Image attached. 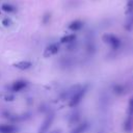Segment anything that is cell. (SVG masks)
<instances>
[{
  "label": "cell",
  "instance_id": "cell-5",
  "mask_svg": "<svg viewBox=\"0 0 133 133\" xmlns=\"http://www.w3.org/2000/svg\"><path fill=\"white\" fill-rule=\"evenodd\" d=\"M58 50H59L58 44H51V45H49V46L46 48L45 53H44V56H45V57H49V56H51V55H54V54H56V53L58 52Z\"/></svg>",
  "mask_w": 133,
  "mask_h": 133
},
{
  "label": "cell",
  "instance_id": "cell-11",
  "mask_svg": "<svg viewBox=\"0 0 133 133\" xmlns=\"http://www.w3.org/2000/svg\"><path fill=\"white\" fill-rule=\"evenodd\" d=\"M76 41V35L75 34H69V35H64L60 38V43L61 44H71L74 43Z\"/></svg>",
  "mask_w": 133,
  "mask_h": 133
},
{
  "label": "cell",
  "instance_id": "cell-12",
  "mask_svg": "<svg viewBox=\"0 0 133 133\" xmlns=\"http://www.w3.org/2000/svg\"><path fill=\"white\" fill-rule=\"evenodd\" d=\"M127 117H128V118H133V97L129 100V103H128Z\"/></svg>",
  "mask_w": 133,
  "mask_h": 133
},
{
  "label": "cell",
  "instance_id": "cell-10",
  "mask_svg": "<svg viewBox=\"0 0 133 133\" xmlns=\"http://www.w3.org/2000/svg\"><path fill=\"white\" fill-rule=\"evenodd\" d=\"M125 29L127 31H131L133 29V12L127 15V19L125 22Z\"/></svg>",
  "mask_w": 133,
  "mask_h": 133
},
{
  "label": "cell",
  "instance_id": "cell-3",
  "mask_svg": "<svg viewBox=\"0 0 133 133\" xmlns=\"http://www.w3.org/2000/svg\"><path fill=\"white\" fill-rule=\"evenodd\" d=\"M54 117H55L54 116V113H49L46 116V118L44 119V122L42 123V125L39 127V130H38V133H47L48 130L50 129L53 121H54Z\"/></svg>",
  "mask_w": 133,
  "mask_h": 133
},
{
  "label": "cell",
  "instance_id": "cell-14",
  "mask_svg": "<svg viewBox=\"0 0 133 133\" xmlns=\"http://www.w3.org/2000/svg\"><path fill=\"white\" fill-rule=\"evenodd\" d=\"M2 10H4L5 12H14V11H16V7L11 4H3Z\"/></svg>",
  "mask_w": 133,
  "mask_h": 133
},
{
  "label": "cell",
  "instance_id": "cell-8",
  "mask_svg": "<svg viewBox=\"0 0 133 133\" xmlns=\"http://www.w3.org/2000/svg\"><path fill=\"white\" fill-rule=\"evenodd\" d=\"M88 129V124L87 123H82L74 127L71 131V133H85V131Z\"/></svg>",
  "mask_w": 133,
  "mask_h": 133
},
{
  "label": "cell",
  "instance_id": "cell-2",
  "mask_svg": "<svg viewBox=\"0 0 133 133\" xmlns=\"http://www.w3.org/2000/svg\"><path fill=\"white\" fill-rule=\"evenodd\" d=\"M103 41L108 44L112 50H117L119 47H121V39L114 35V34H111V33H106L103 35Z\"/></svg>",
  "mask_w": 133,
  "mask_h": 133
},
{
  "label": "cell",
  "instance_id": "cell-13",
  "mask_svg": "<svg viewBox=\"0 0 133 133\" xmlns=\"http://www.w3.org/2000/svg\"><path fill=\"white\" fill-rule=\"evenodd\" d=\"M133 12V0H127L126 4V16Z\"/></svg>",
  "mask_w": 133,
  "mask_h": 133
},
{
  "label": "cell",
  "instance_id": "cell-6",
  "mask_svg": "<svg viewBox=\"0 0 133 133\" xmlns=\"http://www.w3.org/2000/svg\"><path fill=\"white\" fill-rule=\"evenodd\" d=\"M18 129L14 125L1 124L0 125V133H17Z\"/></svg>",
  "mask_w": 133,
  "mask_h": 133
},
{
  "label": "cell",
  "instance_id": "cell-7",
  "mask_svg": "<svg viewBox=\"0 0 133 133\" xmlns=\"http://www.w3.org/2000/svg\"><path fill=\"white\" fill-rule=\"evenodd\" d=\"M14 66L19 69V70H22V71H25V70H28L32 66V63L28 60H22V61H19V62H16L14 63Z\"/></svg>",
  "mask_w": 133,
  "mask_h": 133
},
{
  "label": "cell",
  "instance_id": "cell-1",
  "mask_svg": "<svg viewBox=\"0 0 133 133\" xmlns=\"http://www.w3.org/2000/svg\"><path fill=\"white\" fill-rule=\"evenodd\" d=\"M87 90V87L86 86H78L77 89L72 94V97H71V100H70V103H69V106L70 107H76L83 99L85 92Z\"/></svg>",
  "mask_w": 133,
  "mask_h": 133
},
{
  "label": "cell",
  "instance_id": "cell-19",
  "mask_svg": "<svg viewBox=\"0 0 133 133\" xmlns=\"http://www.w3.org/2000/svg\"><path fill=\"white\" fill-rule=\"evenodd\" d=\"M0 14H1V12H0Z\"/></svg>",
  "mask_w": 133,
  "mask_h": 133
},
{
  "label": "cell",
  "instance_id": "cell-18",
  "mask_svg": "<svg viewBox=\"0 0 133 133\" xmlns=\"http://www.w3.org/2000/svg\"><path fill=\"white\" fill-rule=\"evenodd\" d=\"M50 133H61V130H54V131H52Z\"/></svg>",
  "mask_w": 133,
  "mask_h": 133
},
{
  "label": "cell",
  "instance_id": "cell-4",
  "mask_svg": "<svg viewBox=\"0 0 133 133\" xmlns=\"http://www.w3.org/2000/svg\"><path fill=\"white\" fill-rule=\"evenodd\" d=\"M27 85H28L27 81H25V80H17V81L11 83L10 90L14 91V92H19V91L23 90L24 88H26Z\"/></svg>",
  "mask_w": 133,
  "mask_h": 133
},
{
  "label": "cell",
  "instance_id": "cell-15",
  "mask_svg": "<svg viewBox=\"0 0 133 133\" xmlns=\"http://www.w3.org/2000/svg\"><path fill=\"white\" fill-rule=\"evenodd\" d=\"M113 91H114L115 94L119 95V94H122V92L124 91V86H123V85H119V84H116V85H114V87H113Z\"/></svg>",
  "mask_w": 133,
  "mask_h": 133
},
{
  "label": "cell",
  "instance_id": "cell-9",
  "mask_svg": "<svg viewBox=\"0 0 133 133\" xmlns=\"http://www.w3.org/2000/svg\"><path fill=\"white\" fill-rule=\"evenodd\" d=\"M83 27V22L80 20H75L69 25V29L73 31H78Z\"/></svg>",
  "mask_w": 133,
  "mask_h": 133
},
{
  "label": "cell",
  "instance_id": "cell-16",
  "mask_svg": "<svg viewBox=\"0 0 133 133\" xmlns=\"http://www.w3.org/2000/svg\"><path fill=\"white\" fill-rule=\"evenodd\" d=\"M50 18H51L50 12H46V14L44 15V17H43V23H44V24H47V23L50 21Z\"/></svg>",
  "mask_w": 133,
  "mask_h": 133
},
{
  "label": "cell",
  "instance_id": "cell-17",
  "mask_svg": "<svg viewBox=\"0 0 133 133\" xmlns=\"http://www.w3.org/2000/svg\"><path fill=\"white\" fill-rule=\"evenodd\" d=\"M10 24H11V22H10L9 19H4V20L2 21V25H3L4 27H8Z\"/></svg>",
  "mask_w": 133,
  "mask_h": 133
}]
</instances>
